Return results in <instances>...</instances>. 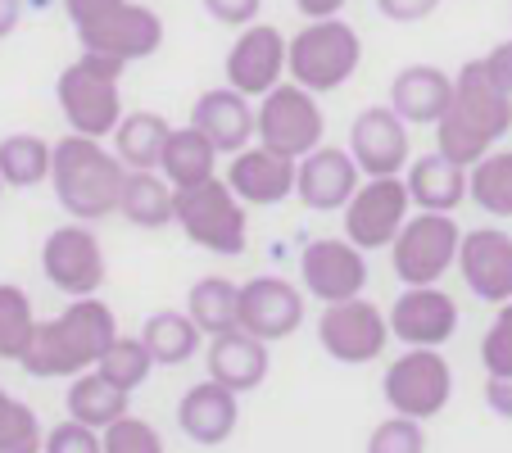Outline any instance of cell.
<instances>
[{
  "label": "cell",
  "mask_w": 512,
  "mask_h": 453,
  "mask_svg": "<svg viewBox=\"0 0 512 453\" xmlns=\"http://www.w3.org/2000/svg\"><path fill=\"white\" fill-rule=\"evenodd\" d=\"M318 345L345 367H368L390 345V318L363 295L327 304L318 318Z\"/></svg>",
  "instance_id": "obj_10"
},
{
  "label": "cell",
  "mask_w": 512,
  "mask_h": 453,
  "mask_svg": "<svg viewBox=\"0 0 512 453\" xmlns=\"http://www.w3.org/2000/svg\"><path fill=\"white\" fill-rule=\"evenodd\" d=\"M191 127H200L218 155H241L259 141V109L236 87H213L191 105Z\"/></svg>",
  "instance_id": "obj_20"
},
{
  "label": "cell",
  "mask_w": 512,
  "mask_h": 453,
  "mask_svg": "<svg viewBox=\"0 0 512 453\" xmlns=\"http://www.w3.org/2000/svg\"><path fill=\"white\" fill-rule=\"evenodd\" d=\"M127 399H132L127 390H118L114 381H105V376L91 367V372L73 376V386H68L64 404H68V417H78V422L105 431V426H114L118 417H127Z\"/></svg>",
  "instance_id": "obj_29"
},
{
  "label": "cell",
  "mask_w": 512,
  "mask_h": 453,
  "mask_svg": "<svg viewBox=\"0 0 512 453\" xmlns=\"http://www.w3.org/2000/svg\"><path fill=\"white\" fill-rule=\"evenodd\" d=\"M286 46L272 23H250L241 28V37L227 50V87H236L241 96H268L281 78H286Z\"/></svg>",
  "instance_id": "obj_17"
},
{
  "label": "cell",
  "mask_w": 512,
  "mask_h": 453,
  "mask_svg": "<svg viewBox=\"0 0 512 453\" xmlns=\"http://www.w3.org/2000/svg\"><path fill=\"white\" fill-rule=\"evenodd\" d=\"M46 431L23 399L0 390V453H41Z\"/></svg>",
  "instance_id": "obj_37"
},
{
  "label": "cell",
  "mask_w": 512,
  "mask_h": 453,
  "mask_svg": "<svg viewBox=\"0 0 512 453\" xmlns=\"http://www.w3.org/2000/svg\"><path fill=\"white\" fill-rule=\"evenodd\" d=\"M186 313L204 336H223L241 322V286L227 277H200L186 295Z\"/></svg>",
  "instance_id": "obj_32"
},
{
  "label": "cell",
  "mask_w": 512,
  "mask_h": 453,
  "mask_svg": "<svg viewBox=\"0 0 512 453\" xmlns=\"http://www.w3.org/2000/svg\"><path fill=\"white\" fill-rule=\"evenodd\" d=\"M458 245H463V227L454 222V213H431V209L408 213V222L390 241L395 277L404 286H435L458 263Z\"/></svg>",
  "instance_id": "obj_7"
},
{
  "label": "cell",
  "mask_w": 512,
  "mask_h": 453,
  "mask_svg": "<svg viewBox=\"0 0 512 453\" xmlns=\"http://www.w3.org/2000/svg\"><path fill=\"white\" fill-rule=\"evenodd\" d=\"M408 209H413V195H408L404 177H368L345 204V236L358 250H381L399 236Z\"/></svg>",
  "instance_id": "obj_12"
},
{
  "label": "cell",
  "mask_w": 512,
  "mask_h": 453,
  "mask_svg": "<svg viewBox=\"0 0 512 453\" xmlns=\"http://www.w3.org/2000/svg\"><path fill=\"white\" fill-rule=\"evenodd\" d=\"M458 272L467 290L485 304H508L512 299V236L499 227H476L463 232L458 245Z\"/></svg>",
  "instance_id": "obj_19"
},
{
  "label": "cell",
  "mask_w": 512,
  "mask_h": 453,
  "mask_svg": "<svg viewBox=\"0 0 512 453\" xmlns=\"http://www.w3.org/2000/svg\"><path fill=\"white\" fill-rule=\"evenodd\" d=\"M435 5H440V0H377V10L386 14L390 23H417V19H426V14H435Z\"/></svg>",
  "instance_id": "obj_43"
},
{
  "label": "cell",
  "mask_w": 512,
  "mask_h": 453,
  "mask_svg": "<svg viewBox=\"0 0 512 453\" xmlns=\"http://www.w3.org/2000/svg\"><path fill=\"white\" fill-rule=\"evenodd\" d=\"M168 118L150 114V109H136V114H123V123L114 127V155L123 159V168H159V155H164L168 141Z\"/></svg>",
  "instance_id": "obj_31"
},
{
  "label": "cell",
  "mask_w": 512,
  "mask_h": 453,
  "mask_svg": "<svg viewBox=\"0 0 512 453\" xmlns=\"http://www.w3.org/2000/svg\"><path fill=\"white\" fill-rule=\"evenodd\" d=\"M368 453H426V431L417 417H386L368 435Z\"/></svg>",
  "instance_id": "obj_39"
},
{
  "label": "cell",
  "mask_w": 512,
  "mask_h": 453,
  "mask_svg": "<svg viewBox=\"0 0 512 453\" xmlns=\"http://www.w3.org/2000/svg\"><path fill=\"white\" fill-rule=\"evenodd\" d=\"M204 10L227 28H250V23H259L263 0H204Z\"/></svg>",
  "instance_id": "obj_42"
},
{
  "label": "cell",
  "mask_w": 512,
  "mask_h": 453,
  "mask_svg": "<svg viewBox=\"0 0 512 453\" xmlns=\"http://www.w3.org/2000/svg\"><path fill=\"white\" fill-rule=\"evenodd\" d=\"M390 336L408 349H440L458 331V304L440 286H404V295L390 304Z\"/></svg>",
  "instance_id": "obj_15"
},
{
  "label": "cell",
  "mask_w": 512,
  "mask_h": 453,
  "mask_svg": "<svg viewBox=\"0 0 512 453\" xmlns=\"http://www.w3.org/2000/svg\"><path fill=\"white\" fill-rule=\"evenodd\" d=\"M259 340H286L304 327V290L286 277H254L241 286V322Z\"/></svg>",
  "instance_id": "obj_18"
},
{
  "label": "cell",
  "mask_w": 512,
  "mask_h": 453,
  "mask_svg": "<svg viewBox=\"0 0 512 453\" xmlns=\"http://www.w3.org/2000/svg\"><path fill=\"white\" fill-rule=\"evenodd\" d=\"M19 19H23V5H19V0H0V41L19 28Z\"/></svg>",
  "instance_id": "obj_48"
},
{
  "label": "cell",
  "mask_w": 512,
  "mask_h": 453,
  "mask_svg": "<svg viewBox=\"0 0 512 453\" xmlns=\"http://www.w3.org/2000/svg\"><path fill=\"white\" fill-rule=\"evenodd\" d=\"M404 186L413 195L417 209H431V213H454L458 204L467 200V168L445 159L440 150L422 159H408L404 168Z\"/></svg>",
  "instance_id": "obj_26"
},
{
  "label": "cell",
  "mask_w": 512,
  "mask_h": 453,
  "mask_svg": "<svg viewBox=\"0 0 512 453\" xmlns=\"http://www.w3.org/2000/svg\"><path fill=\"white\" fill-rule=\"evenodd\" d=\"M41 272L55 290H64L68 299L96 295L109 277L105 250H100L91 222H68V227H55V232L41 241Z\"/></svg>",
  "instance_id": "obj_11"
},
{
  "label": "cell",
  "mask_w": 512,
  "mask_h": 453,
  "mask_svg": "<svg viewBox=\"0 0 512 453\" xmlns=\"http://www.w3.org/2000/svg\"><path fill=\"white\" fill-rule=\"evenodd\" d=\"M454 100V78H449L445 68L435 64H408L395 73L390 82V109L404 118L408 127H422V123H440Z\"/></svg>",
  "instance_id": "obj_25"
},
{
  "label": "cell",
  "mask_w": 512,
  "mask_h": 453,
  "mask_svg": "<svg viewBox=\"0 0 512 453\" xmlns=\"http://www.w3.org/2000/svg\"><path fill=\"white\" fill-rule=\"evenodd\" d=\"M96 372L105 376V381H114L118 390H141L145 386V376L155 372V354L145 349V340L141 336H118L114 345L105 349V358L96 363Z\"/></svg>",
  "instance_id": "obj_36"
},
{
  "label": "cell",
  "mask_w": 512,
  "mask_h": 453,
  "mask_svg": "<svg viewBox=\"0 0 512 453\" xmlns=\"http://www.w3.org/2000/svg\"><path fill=\"white\" fill-rule=\"evenodd\" d=\"M159 168L173 186H195V182H209L218 177V150L213 141L200 132V127H173L164 141V155H159Z\"/></svg>",
  "instance_id": "obj_28"
},
{
  "label": "cell",
  "mask_w": 512,
  "mask_h": 453,
  "mask_svg": "<svg viewBox=\"0 0 512 453\" xmlns=\"http://www.w3.org/2000/svg\"><path fill=\"white\" fill-rule=\"evenodd\" d=\"M295 173H300V159H286L268 145H245L241 155H232L223 182L245 204H281L295 195Z\"/></svg>",
  "instance_id": "obj_22"
},
{
  "label": "cell",
  "mask_w": 512,
  "mask_h": 453,
  "mask_svg": "<svg viewBox=\"0 0 512 453\" xmlns=\"http://www.w3.org/2000/svg\"><path fill=\"white\" fill-rule=\"evenodd\" d=\"M123 159L96 141V136L68 132L55 141V159H50V186L55 200L64 204L78 222H100L118 213V195H123Z\"/></svg>",
  "instance_id": "obj_3"
},
{
  "label": "cell",
  "mask_w": 512,
  "mask_h": 453,
  "mask_svg": "<svg viewBox=\"0 0 512 453\" xmlns=\"http://www.w3.org/2000/svg\"><path fill=\"white\" fill-rule=\"evenodd\" d=\"M481 64H485V73H490V78L512 96V41H499V46H494Z\"/></svg>",
  "instance_id": "obj_46"
},
{
  "label": "cell",
  "mask_w": 512,
  "mask_h": 453,
  "mask_svg": "<svg viewBox=\"0 0 512 453\" xmlns=\"http://www.w3.org/2000/svg\"><path fill=\"white\" fill-rule=\"evenodd\" d=\"M123 0H64L68 19H73V28H87V23L105 19V14H114Z\"/></svg>",
  "instance_id": "obj_44"
},
{
  "label": "cell",
  "mask_w": 512,
  "mask_h": 453,
  "mask_svg": "<svg viewBox=\"0 0 512 453\" xmlns=\"http://www.w3.org/2000/svg\"><path fill=\"white\" fill-rule=\"evenodd\" d=\"M381 395H386L390 413L431 422V417H440L449 408V399H454V367L445 363L440 349H404V354L386 367Z\"/></svg>",
  "instance_id": "obj_8"
},
{
  "label": "cell",
  "mask_w": 512,
  "mask_h": 453,
  "mask_svg": "<svg viewBox=\"0 0 512 453\" xmlns=\"http://www.w3.org/2000/svg\"><path fill=\"white\" fill-rule=\"evenodd\" d=\"M173 195L177 186L168 177H159L155 168H127L123 177V195H118V213H123L132 227H168L173 222Z\"/></svg>",
  "instance_id": "obj_27"
},
{
  "label": "cell",
  "mask_w": 512,
  "mask_h": 453,
  "mask_svg": "<svg viewBox=\"0 0 512 453\" xmlns=\"http://www.w3.org/2000/svg\"><path fill=\"white\" fill-rule=\"evenodd\" d=\"M349 155L363 168V177H404L413 159L408 123L390 105H368L349 127Z\"/></svg>",
  "instance_id": "obj_14"
},
{
  "label": "cell",
  "mask_w": 512,
  "mask_h": 453,
  "mask_svg": "<svg viewBox=\"0 0 512 453\" xmlns=\"http://www.w3.org/2000/svg\"><path fill=\"white\" fill-rule=\"evenodd\" d=\"M363 64V37L345 19H309L286 46V73L290 82L309 87L313 96L340 91Z\"/></svg>",
  "instance_id": "obj_5"
},
{
  "label": "cell",
  "mask_w": 512,
  "mask_h": 453,
  "mask_svg": "<svg viewBox=\"0 0 512 453\" xmlns=\"http://www.w3.org/2000/svg\"><path fill=\"white\" fill-rule=\"evenodd\" d=\"M173 222L186 232V241H195L200 250L223 254V259L245 254V232H250L245 200L223 182V177H209V182H195V186H177Z\"/></svg>",
  "instance_id": "obj_6"
},
{
  "label": "cell",
  "mask_w": 512,
  "mask_h": 453,
  "mask_svg": "<svg viewBox=\"0 0 512 453\" xmlns=\"http://www.w3.org/2000/svg\"><path fill=\"white\" fill-rule=\"evenodd\" d=\"M78 41H82V50H96V55L136 64V59H150L159 46H164V19H159L150 5L123 0L114 14L78 28Z\"/></svg>",
  "instance_id": "obj_13"
},
{
  "label": "cell",
  "mask_w": 512,
  "mask_h": 453,
  "mask_svg": "<svg viewBox=\"0 0 512 453\" xmlns=\"http://www.w3.org/2000/svg\"><path fill=\"white\" fill-rule=\"evenodd\" d=\"M123 59H109L96 55V50H82V59L59 73L55 82V100H59V114L73 132L82 136H114V127L123 123V100H118V78H123Z\"/></svg>",
  "instance_id": "obj_4"
},
{
  "label": "cell",
  "mask_w": 512,
  "mask_h": 453,
  "mask_svg": "<svg viewBox=\"0 0 512 453\" xmlns=\"http://www.w3.org/2000/svg\"><path fill=\"white\" fill-rule=\"evenodd\" d=\"M32 336H37V313H32L28 290L0 281V358L23 363V354L32 349Z\"/></svg>",
  "instance_id": "obj_35"
},
{
  "label": "cell",
  "mask_w": 512,
  "mask_h": 453,
  "mask_svg": "<svg viewBox=\"0 0 512 453\" xmlns=\"http://www.w3.org/2000/svg\"><path fill=\"white\" fill-rule=\"evenodd\" d=\"M295 10H300L304 19H336V14L345 10V0H295Z\"/></svg>",
  "instance_id": "obj_47"
},
{
  "label": "cell",
  "mask_w": 512,
  "mask_h": 453,
  "mask_svg": "<svg viewBox=\"0 0 512 453\" xmlns=\"http://www.w3.org/2000/svg\"><path fill=\"white\" fill-rule=\"evenodd\" d=\"M512 132V96L485 73L481 59L458 68L454 100L435 123V150L454 164L472 168Z\"/></svg>",
  "instance_id": "obj_1"
},
{
  "label": "cell",
  "mask_w": 512,
  "mask_h": 453,
  "mask_svg": "<svg viewBox=\"0 0 512 453\" xmlns=\"http://www.w3.org/2000/svg\"><path fill=\"white\" fill-rule=\"evenodd\" d=\"M204 363H209V376L218 386L245 395V390L263 386L272 358H268V340L250 336L245 327H232V331H223V336H209Z\"/></svg>",
  "instance_id": "obj_23"
},
{
  "label": "cell",
  "mask_w": 512,
  "mask_h": 453,
  "mask_svg": "<svg viewBox=\"0 0 512 453\" xmlns=\"http://www.w3.org/2000/svg\"><path fill=\"white\" fill-rule=\"evenodd\" d=\"M100 440H105V453H164L159 431L150 422H141V417H132V413L118 417L114 426H105Z\"/></svg>",
  "instance_id": "obj_38"
},
{
  "label": "cell",
  "mask_w": 512,
  "mask_h": 453,
  "mask_svg": "<svg viewBox=\"0 0 512 453\" xmlns=\"http://www.w3.org/2000/svg\"><path fill=\"white\" fill-rule=\"evenodd\" d=\"M467 200L490 218H512V150H490L467 168Z\"/></svg>",
  "instance_id": "obj_34"
},
{
  "label": "cell",
  "mask_w": 512,
  "mask_h": 453,
  "mask_svg": "<svg viewBox=\"0 0 512 453\" xmlns=\"http://www.w3.org/2000/svg\"><path fill=\"white\" fill-rule=\"evenodd\" d=\"M485 408L503 422H512V376H490L485 381Z\"/></svg>",
  "instance_id": "obj_45"
},
{
  "label": "cell",
  "mask_w": 512,
  "mask_h": 453,
  "mask_svg": "<svg viewBox=\"0 0 512 453\" xmlns=\"http://www.w3.org/2000/svg\"><path fill=\"white\" fill-rule=\"evenodd\" d=\"M322 136H327V114H322L318 96L309 87L277 82L259 100V145H268L286 159H304L322 145Z\"/></svg>",
  "instance_id": "obj_9"
},
{
  "label": "cell",
  "mask_w": 512,
  "mask_h": 453,
  "mask_svg": "<svg viewBox=\"0 0 512 453\" xmlns=\"http://www.w3.org/2000/svg\"><path fill=\"white\" fill-rule=\"evenodd\" d=\"M41 453H105V440H100L96 426L78 422V417H68V422H59L55 431H46Z\"/></svg>",
  "instance_id": "obj_41"
},
{
  "label": "cell",
  "mask_w": 512,
  "mask_h": 453,
  "mask_svg": "<svg viewBox=\"0 0 512 453\" xmlns=\"http://www.w3.org/2000/svg\"><path fill=\"white\" fill-rule=\"evenodd\" d=\"M114 340H118L114 309L96 295H82L50 322H37L32 349L23 354L19 367L28 376H41V381H55V376L73 381L78 372H91Z\"/></svg>",
  "instance_id": "obj_2"
},
{
  "label": "cell",
  "mask_w": 512,
  "mask_h": 453,
  "mask_svg": "<svg viewBox=\"0 0 512 453\" xmlns=\"http://www.w3.org/2000/svg\"><path fill=\"white\" fill-rule=\"evenodd\" d=\"M50 159H55V145L37 132H14L0 141V177H5V186L32 191V186L50 182Z\"/></svg>",
  "instance_id": "obj_33"
},
{
  "label": "cell",
  "mask_w": 512,
  "mask_h": 453,
  "mask_svg": "<svg viewBox=\"0 0 512 453\" xmlns=\"http://www.w3.org/2000/svg\"><path fill=\"white\" fill-rule=\"evenodd\" d=\"M0 191H5V177H0Z\"/></svg>",
  "instance_id": "obj_49"
},
{
  "label": "cell",
  "mask_w": 512,
  "mask_h": 453,
  "mask_svg": "<svg viewBox=\"0 0 512 453\" xmlns=\"http://www.w3.org/2000/svg\"><path fill=\"white\" fill-rule=\"evenodd\" d=\"M200 336L204 331L191 322V313H173V309H159L145 318L141 340L145 349L155 354V367H182L200 354Z\"/></svg>",
  "instance_id": "obj_30"
},
{
  "label": "cell",
  "mask_w": 512,
  "mask_h": 453,
  "mask_svg": "<svg viewBox=\"0 0 512 453\" xmlns=\"http://www.w3.org/2000/svg\"><path fill=\"white\" fill-rule=\"evenodd\" d=\"M481 363H485V376H512V299L499 304V318L485 331Z\"/></svg>",
  "instance_id": "obj_40"
},
{
  "label": "cell",
  "mask_w": 512,
  "mask_h": 453,
  "mask_svg": "<svg viewBox=\"0 0 512 453\" xmlns=\"http://www.w3.org/2000/svg\"><path fill=\"white\" fill-rule=\"evenodd\" d=\"M236 422H241V404H236V390L218 386V381H200V386H191L182 395V404H177V426L186 431V440L204 444V449H213V444L232 440Z\"/></svg>",
  "instance_id": "obj_24"
},
{
  "label": "cell",
  "mask_w": 512,
  "mask_h": 453,
  "mask_svg": "<svg viewBox=\"0 0 512 453\" xmlns=\"http://www.w3.org/2000/svg\"><path fill=\"white\" fill-rule=\"evenodd\" d=\"M358 177H363V168L354 164V155H349V150L318 145V150H309V155L300 159V173H295V195H300V204H309V209L331 213V209H345V204L354 200V191L363 186Z\"/></svg>",
  "instance_id": "obj_21"
},
{
  "label": "cell",
  "mask_w": 512,
  "mask_h": 453,
  "mask_svg": "<svg viewBox=\"0 0 512 453\" xmlns=\"http://www.w3.org/2000/svg\"><path fill=\"white\" fill-rule=\"evenodd\" d=\"M300 277H304V290L322 304H340V299H354L363 295L368 286V259L358 250L354 241H309L300 250Z\"/></svg>",
  "instance_id": "obj_16"
}]
</instances>
